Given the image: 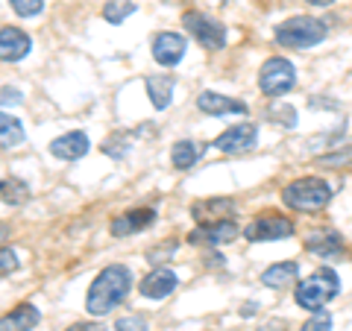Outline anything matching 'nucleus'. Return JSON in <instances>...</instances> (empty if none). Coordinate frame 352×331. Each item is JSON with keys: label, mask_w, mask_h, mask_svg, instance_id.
<instances>
[{"label": "nucleus", "mask_w": 352, "mask_h": 331, "mask_svg": "<svg viewBox=\"0 0 352 331\" xmlns=\"http://www.w3.org/2000/svg\"><path fill=\"white\" fill-rule=\"evenodd\" d=\"M24 141V129H21V120H15L12 115H0V144L3 150H12Z\"/></svg>", "instance_id": "nucleus-21"}, {"label": "nucleus", "mask_w": 352, "mask_h": 331, "mask_svg": "<svg viewBox=\"0 0 352 331\" xmlns=\"http://www.w3.org/2000/svg\"><path fill=\"white\" fill-rule=\"evenodd\" d=\"M252 144H256V126L252 124H238L214 141V147L220 152H241V150H250Z\"/></svg>", "instance_id": "nucleus-12"}, {"label": "nucleus", "mask_w": 352, "mask_h": 331, "mask_svg": "<svg viewBox=\"0 0 352 331\" xmlns=\"http://www.w3.org/2000/svg\"><path fill=\"white\" fill-rule=\"evenodd\" d=\"M126 141H129L126 132H118V135H112V138H109L106 144H103V152H109L112 159H124V156H126V150H129Z\"/></svg>", "instance_id": "nucleus-24"}, {"label": "nucleus", "mask_w": 352, "mask_h": 331, "mask_svg": "<svg viewBox=\"0 0 352 331\" xmlns=\"http://www.w3.org/2000/svg\"><path fill=\"white\" fill-rule=\"evenodd\" d=\"M282 200L288 208L296 212H320L332 200V187L317 176H305V179H296L282 191Z\"/></svg>", "instance_id": "nucleus-2"}, {"label": "nucleus", "mask_w": 352, "mask_h": 331, "mask_svg": "<svg viewBox=\"0 0 352 331\" xmlns=\"http://www.w3.org/2000/svg\"><path fill=\"white\" fill-rule=\"evenodd\" d=\"M147 94L153 109H168L173 97V80L170 76H150L147 80Z\"/></svg>", "instance_id": "nucleus-18"}, {"label": "nucleus", "mask_w": 352, "mask_h": 331, "mask_svg": "<svg viewBox=\"0 0 352 331\" xmlns=\"http://www.w3.org/2000/svg\"><path fill=\"white\" fill-rule=\"evenodd\" d=\"M38 308L36 305H18L12 314L3 317V331H32L38 326Z\"/></svg>", "instance_id": "nucleus-17"}, {"label": "nucleus", "mask_w": 352, "mask_h": 331, "mask_svg": "<svg viewBox=\"0 0 352 331\" xmlns=\"http://www.w3.org/2000/svg\"><path fill=\"white\" fill-rule=\"evenodd\" d=\"M176 273L168 270V267H159L153 270L150 275H144V282L138 284V290L147 296V299H164V296H170L176 290Z\"/></svg>", "instance_id": "nucleus-11"}, {"label": "nucleus", "mask_w": 352, "mask_h": 331, "mask_svg": "<svg viewBox=\"0 0 352 331\" xmlns=\"http://www.w3.org/2000/svg\"><path fill=\"white\" fill-rule=\"evenodd\" d=\"M182 27L191 32V36L203 44V47L208 50H220L226 44V30L223 24H217V21H212L208 15L203 12H185L182 15Z\"/></svg>", "instance_id": "nucleus-6"}, {"label": "nucleus", "mask_w": 352, "mask_h": 331, "mask_svg": "<svg viewBox=\"0 0 352 331\" xmlns=\"http://www.w3.org/2000/svg\"><path fill=\"white\" fill-rule=\"evenodd\" d=\"M15 103H21V94L12 91V88H3V106H15Z\"/></svg>", "instance_id": "nucleus-29"}, {"label": "nucleus", "mask_w": 352, "mask_h": 331, "mask_svg": "<svg viewBox=\"0 0 352 331\" xmlns=\"http://www.w3.org/2000/svg\"><path fill=\"white\" fill-rule=\"evenodd\" d=\"M132 12H135V3H132V0H106V6H103V18L109 24H120V21Z\"/></svg>", "instance_id": "nucleus-22"}, {"label": "nucleus", "mask_w": 352, "mask_h": 331, "mask_svg": "<svg viewBox=\"0 0 352 331\" xmlns=\"http://www.w3.org/2000/svg\"><path fill=\"white\" fill-rule=\"evenodd\" d=\"M258 85L267 97H279V94H288L291 88L296 85V71L288 59L282 56H273L261 65V73H258Z\"/></svg>", "instance_id": "nucleus-5"}, {"label": "nucleus", "mask_w": 352, "mask_h": 331, "mask_svg": "<svg viewBox=\"0 0 352 331\" xmlns=\"http://www.w3.org/2000/svg\"><path fill=\"white\" fill-rule=\"evenodd\" d=\"M50 152L56 159H65V161L82 159L88 152V135H85V132H68V135H59L50 144Z\"/></svg>", "instance_id": "nucleus-14"}, {"label": "nucleus", "mask_w": 352, "mask_h": 331, "mask_svg": "<svg viewBox=\"0 0 352 331\" xmlns=\"http://www.w3.org/2000/svg\"><path fill=\"white\" fill-rule=\"evenodd\" d=\"M340 290V282H338V273L335 270H317L314 275H308V279L296 288V305L305 308V311H314L317 308H323L326 302H332Z\"/></svg>", "instance_id": "nucleus-4"}, {"label": "nucleus", "mask_w": 352, "mask_h": 331, "mask_svg": "<svg viewBox=\"0 0 352 331\" xmlns=\"http://www.w3.org/2000/svg\"><path fill=\"white\" fill-rule=\"evenodd\" d=\"M200 147L194 144V141H179V144L173 147V152H170V159H173V168L176 170H191L194 168V161L200 159Z\"/></svg>", "instance_id": "nucleus-20"}, {"label": "nucleus", "mask_w": 352, "mask_h": 331, "mask_svg": "<svg viewBox=\"0 0 352 331\" xmlns=\"http://www.w3.org/2000/svg\"><path fill=\"white\" fill-rule=\"evenodd\" d=\"M153 220H156V212L153 208H135V212H126V214H118L112 220V235L115 238H126V235H135V231L147 229Z\"/></svg>", "instance_id": "nucleus-13"}, {"label": "nucleus", "mask_w": 352, "mask_h": 331, "mask_svg": "<svg viewBox=\"0 0 352 331\" xmlns=\"http://www.w3.org/2000/svg\"><path fill=\"white\" fill-rule=\"evenodd\" d=\"M296 275H300V267H296L294 261H282V264H273L261 273V284H267V288H288V284L296 282Z\"/></svg>", "instance_id": "nucleus-16"}, {"label": "nucleus", "mask_w": 352, "mask_h": 331, "mask_svg": "<svg viewBox=\"0 0 352 331\" xmlns=\"http://www.w3.org/2000/svg\"><path fill=\"white\" fill-rule=\"evenodd\" d=\"M129 284H132V273L124 264H112L106 267L100 275L94 279L91 290H88V299H85V311L91 317H103L109 314L115 305H120L129 293Z\"/></svg>", "instance_id": "nucleus-1"}, {"label": "nucleus", "mask_w": 352, "mask_h": 331, "mask_svg": "<svg viewBox=\"0 0 352 331\" xmlns=\"http://www.w3.org/2000/svg\"><path fill=\"white\" fill-rule=\"evenodd\" d=\"M68 331H103L100 326H71Z\"/></svg>", "instance_id": "nucleus-31"}, {"label": "nucleus", "mask_w": 352, "mask_h": 331, "mask_svg": "<svg viewBox=\"0 0 352 331\" xmlns=\"http://www.w3.org/2000/svg\"><path fill=\"white\" fill-rule=\"evenodd\" d=\"M300 331H332V314H329V311H317Z\"/></svg>", "instance_id": "nucleus-26"}, {"label": "nucleus", "mask_w": 352, "mask_h": 331, "mask_svg": "<svg viewBox=\"0 0 352 331\" xmlns=\"http://www.w3.org/2000/svg\"><path fill=\"white\" fill-rule=\"evenodd\" d=\"M241 314H244V317H252V314H256V302H250V305H244V308H241Z\"/></svg>", "instance_id": "nucleus-32"}, {"label": "nucleus", "mask_w": 352, "mask_h": 331, "mask_svg": "<svg viewBox=\"0 0 352 331\" xmlns=\"http://www.w3.org/2000/svg\"><path fill=\"white\" fill-rule=\"evenodd\" d=\"M323 38H326V24L317 18H308V15H296L276 27V41L291 50L314 47V44H320Z\"/></svg>", "instance_id": "nucleus-3"}, {"label": "nucleus", "mask_w": 352, "mask_h": 331, "mask_svg": "<svg viewBox=\"0 0 352 331\" xmlns=\"http://www.w3.org/2000/svg\"><path fill=\"white\" fill-rule=\"evenodd\" d=\"M0 261H3V264H0V273H3V275H9V273L18 267V258H15L12 249H3V252H0Z\"/></svg>", "instance_id": "nucleus-28"}, {"label": "nucleus", "mask_w": 352, "mask_h": 331, "mask_svg": "<svg viewBox=\"0 0 352 331\" xmlns=\"http://www.w3.org/2000/svg\"><path fill=\"white\" fill-rule=\"evenodd\" d=\"M305 247L311 249V252H317V255H323V258H329V255H338L340 249H344V244H340V235H335V231H323V235H311L305 240Z\"/></svg>", "instance_id": "nucleus-19"}, {"label": "nucleus", "mask_w": 352, "mask_h": 331, "mask_svg": "<svg viewBox=\"0 0 352 331\" xmlns=\"http://www.w3.org/2000/svg\"><path fill=\"white\" fill-rule=\"evenodd\" d=\"M247 240H282V238H291L294 235V223L288 217H279V214H261L258 220H252L247 226Z\"/></svg>", "instance_id": "nucleus-7"}, {"label": "nucleus", "mask_w": 352, "mask_h": 331, "mask_svg": "<svg viewBox=\"0 0 352 331\" xmlns=\"http://www.w3.org/2000/svg\"><path fill=\"white\" fill-rule=\"evenodd\" d=\"M9 3H12V9L21 18H32L44 9V0H9Z\"/></svg>", "instance_id": "nucleus-25"}, {"label": "nucleus", "mask_w": 352, "mask_h": 331, "mask_svg": "<svg viewBox=\"0 0 352 331\" xmlns=\"http://www.w3.org/2000/svg\"><path fill=\"white\" fill-rule=\"evenodd\" d=\"M305 3H311V6H332L335 0H305Z\"/></svg>", "instance_id": "nucleus-33"}, {"label": "nucleus", "mask_w": 352, "mask_h": 331, "mask_svg": "<svg viewBox=\"0 0 352 331\" xmlns=\"http://www.w3.org/2000/svg\"><path fill=\"white\" fill-rule=\"evenodd\" d=\"M27 200H30V191H27L24 182H18V179H6L3 182V203L6 205H21Z\"/></svg>", "instance_id": "nucleus-23"}, {"label": "nucleus", "mask_w": 352, "mask_h": 331, "mask_svg": "<svg viewBox=\"0 0 352 331\" xmlns=\"http://www.w3.org/2000/svg\"><path fill=\"white\" fill-rule=\"evenodd\" d=\"M258 331H285V323H282V319H273V323H267V326H261Z\"/></svg>", "instance_id": "nucleus-30"}, {"label": "nucleus", "mask_w": 352, "mask_h": 331, "mask_svg": "<svg viewBox=\"0 0 352 331\" xmlns=\"http://www.w3.org/2000/svg\"><path fill=\"white\" fill-rule=\"evenodd\" d=\"M191 244H208V247H223L232 244L238 238V226L232 220H214V223H203L200 229L191 231Z\"/></svg>", "instance_id": "nucleus-8"}, {"label": "nucleus", "mask_w": 352, "mask_h": 331, "mask_svg": "<svg viewBox=\"0 0 352 331\" xmlns=\"http://www.w3.org/2000/svg\"><path fill=\"white\" fill-rule=\"evenodd\" d=\"M185 56V38L179 32H159L156 38H153V59L164 68H170Z\"/></svg>", "instance_id": "nucleus-9"}, {"label": "nucleus", "mask_w": 352, "mask_h": 331, "mask_svg": "<svg viewBox=\"0 0 352 331\" xmlns=\"http://www.w3.org/2000/svg\"><path fill=\"white\" fill-rule=\"evenodd\" d=\"M115 331H147V323H144V317L129 314V317H120V319H118Z\"/></svg>", "instance_id": "nucleus-27"}, {"label": "nucleus", "mask_w": 352, "mask_h": 331, "mask_svg": "<svg viewBox=\"0 0 352 331\" xmlns=\"http://www.w3.org/2000/svg\"><path fill=\"white\" fill-rule=\"evenodd\" d=\"M197 106L206 115H244L247 112L244 103L232 100V97H223V94H214V91H203L197 97Z\"/></svg>", "instance_id": "nucleus-15"}, {"label": "nucleus", "mask_w": 352, "mask_h": 331, "mask_svg": "<svg viewBox=\"0 0 352 331\" xmlns=\"http://www.w3.org/2000/svg\"><path fill=\"white\" fill-rule=\"evenodd\" d=\"M32 47V41L24 30L18 27H3L0 30V56H3V62H18L24 59L27 53Z\"/></svg>", "instance_id": "nucleus-10"}]
</instances>
